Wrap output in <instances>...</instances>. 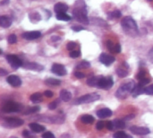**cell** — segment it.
Wrapping results in <instances>:
<instances>
[{
  "instance_id": "1",
  "label": "cell",
  "mask_w": 153,
  "mask_h": 138,
  "mask_svg": "<svg viewBox=\"0 0 153 138\" xmlns=\"http://www.w3.org/2000/svg\"><path fill=\"white\" fill-rule=\"evenodd\" d=\"M134 88H135V84L133 81L125 83L123 85H121L117 89V91L116 92V96L118 99H126L130 93L133 92Z\"/></svg>"
},
{
  "instance_id": "2",
  "label": "cell",
  "mask_w": 153,
  "mask_h": 138,
  "mask_svg": "<svg viewBox=\"0 0 153 138\" xmlns=\"http://www.w3.org/2000/svg\"><path fill=\"white\" fill-rule=\"evenodd\" d=\"M74 15L80 22H82L83 24L89 23V19L87 16V11H86V7H85L83 1L82 2V4L76 5V7L74 10Z\"/></svg>"
},
{
  "instance_id": "3",
  "label": "cell",
  "mask_w": 153,
  "mask_h": 138,
  "mask_svg": "<svg viewBox=\"0 0 153 138\" xmlns=\"http://www.w3.org/2000/svg\"><path fill=\"white\" fill-rule=\"evenodd\" d=\"M100 99V95L97 92H93V93H89V94H86V95H83V96L78 98L76 100V103H78V104L91 103V102H94Z\"/></svg>"
},
{
  "instance_id": "4",
  "label": "cell",
  "mask_w": 153,
  "mask_h": 138,
  "mask_svg": "<svg viewBox=\"0 0 153 138\" xmlns=\"http://www.w3.org/2000/svg\"><path fill=\"white\" fill-rule=\"evenodd\" d=\"M121 25H122L123 29L126 31H136L138 28L136 22L130 16L125 17L121 22Z\"/></svg>"
},
{
  "instance_id": "5",
  "label": "cell",
  "mask_w": 153,
  "mask_h": 138,
  "mask_svg": "<svg viewBox=\"0 0 153 138\" xmlns=\"http://www.w3.org/2000/svg\"><path fill=\"white\" fill-rule=\"evenodd\" d=\"M2 110L4 113L17 112V111L21 110V105L17 102H14V101H8L2 107Z\"/></svg>"
},
{
  "instance_id": "6",
  "label": "cell",
  "mask_w": 153,
  "mask_h": 138,
  "mask_svg": "<svg viewBox=\"0 0 153 138\" xmlns=\"http://www.w3.org/2000/svg\"><path fill=\"white\" fill-rule=\"evenodd\" d=\"M5 58H6L7 62L9 63V65H10L13 68H14V69H17L18 67L23 66L22 59H20L19 57H17V56H15V55H12V54L6 55Z\"/></svg>"
},
{
  "instance_id": "7",
  "label": "cell",
  "mask_w": 153,
  "mask_h": 138,
  "mask_svg": "<svg viewBox=\"0 0 153 138\" xmlns=\"http://www.w3.org/2000/svg\"><path fill=\"white\" fill-rule=\"evenodd\" d=\"M113 80L111 77H103L100 76V81H99V84H98V88H101V89H110L113 86Z\"/></svg>"
},
{
  "instance_id": "8",
  "label": "cell",
  "mask_w": 153,
  "mask_h": 138,
  "mask_svg": "<svg viewBox=\"0 0 153 138\" xmlns=\"http://www.w3.org/2000/svg\"><path fill=\"white\" fill-rule=\"evenodd\" d=\"M4 123H6V126L9 128H18L22 125H23V120L18 118H7L4 119Z\"/></svg>"
},
{
  "instance_id": "9",
  "label": "cell",
  "mask_w": 153,
  "mask_h": 138,
  "mask_svg": "<svg viewBox=\"0 0 153 138\" xmlns=\"http://www.w3.org/2000/svg\"><path fill=\"white\" fill-rule=\"evenodd\" d=\"M130 131L135 135H138V136H145V135H148L150 134L151 130L148 128H144V127H136V126H134V127H131L130 128Z\"/></svg>"
},
{
  "instance_id": "10",
  "label": "cell",
  "mask_w": 153,
  "mask_h": 138,
  "mask_svg": "<svg viewBox=\"0 0 153 138\" xmlns=\"http://www.w3.org/2000/svg\"><path fill=\"white\" fill-rule=\"evenodd\" d=\"M51 70H52V72L55 75H60V76L65 75L67 74L65 67L63 65H61V64H54L52 66Z\"/></svg>"
},
{
  "instance_id": "11",
  "label": "cell",
  "mask_w": 153,
  "mask_h": 138,
  "mask_svg": "<svg viewBox=\"0 0 153 138\" xmlns=\"http://www.w3.org/2000/svg\"><path fill=\"white\" fill-rule=\"evenodd\" d=\"M100 61L105 66H110L112 63L115 62V57L111 55H108L106 53H102L100 56Z\"/></svg>"
},
{
  "instance_id": "12",
  "label": "cell",
  "mask_w": 153,
  "mask_h": 138,
  "mask_svg": "<svg viewBox=\"0 0 153 138\" xmlns=\"http://www.w3.org/2000/svg\"><path fill=\"white\" fill-rule=\"evenodd\" d=\"M6 81L13 87H18L22 84V80L20 79V77L17 75H11L7 76Z\"/></svg>"
},
{
  "instance_id": "13",
  "label": "cell",
  "mask_w": 153,
  "mask_h": 138,
  "mask_svg": "<svg viewBox=\"0 0 153 138\" xmlns=\"http://www.w3.org/2000/svg\"><path fill=\"white\" fill-rule=\"evenodd\" d=\"M41 36V33L38 31H27V32H24L22 34V38L23 39H26L28 40H36L38 38H39Z\"/></svg>"
},
{
  "instance_id": "14",
  "label": "cell",
  "mask_w": 153,
  "mask_h": 138,
  "mask_svg": "<svg viewBox=\"0 0 153 138\" xmlns=\"http://www.w3.org/2000/svg\"><path fill=\"white\" fill-rule=\"evenodd\" d=\"M25 69H29V70H35V71H41L44 69V66H42L41 65L39 64H37V63H33V62H30V63H27L25 65L22 66Z\"/></svg>"
},
{
  "instance_id": "15",
  "label": "cell",
  "mask_w": 153,
  "mask_h": 138,
  "mask_svg": "<svg viewBox=\"0 0 153 138\" xmlns=\"http://www.w3.org/2000/svg\"><path fill=\"white\" fill-rule=\"evenodd\" d=\"M113 114L112 110L110 109H108V108H104V109H101L98 112H97V115L100 119H106V118H109L111 117Z\"/></svg>"
},
{
  "instance_id": "16",
  "label": "cell",
  "mask_w": 153,
  "mask_h": 138,
  "mask_svg": "<svg viewBox=\"0 0 153 138\" xmlns=\"http://www.w3.org/2000/svg\"><path fill=\"white\" fill-rule=\"evenodd\" d=\"M54 10L56 13H65L68 10V5L64 3H57L55 4L54 6Z\"/></svg>"
},
{
  "instance_id": "17",
  "label": "cell",
  "mask_w": 153,
  "mask_h": 138,
  "mask_svg": "<svg viewBox=\"0 0 153 138\" xmlns=\"http://www.w3.org/2000/svg\"><path fill=\"white\" fill-rule=\"evenodd\" d=\"M12 24V20L5 16V15H2L0 16V25L3 27V28H8L10 27Z\"/></svg>"
},
{
  "instance_id": "18",
  "label": "cell",
  "mask_w": 153,
  "mask_h": 138,
  "mask_svg": "<svg viewBox=\"0 0 153 138\" xmlns=\"http://www.w3.org/2000/svg\"><path fill=\"white\" fill-rule=\"evenodd\" d=\"M29 127L34 133H41V132L45 131V127H43L39 124H37V123H30L29 125Z\"/></svg>"
},
{
  "instance_id": "19",
  "label": "cell",
  "mask_w": 153,
  "mask_h": 138,
  "mask_svg": "<svg viewBox=\"0 0 153 138\" xmlns=\"http://www.w3.org/2000/svg\"><path fill=\"white\" fill-rule=\"evenodd\" d=\"M60 98L62 99V101L67 102L72 100V93L67 90H62L60 92Z\"/></svg>"
},
{
  "instance_id": "20",
  "label": "cell",
  "mask_w": 153,
  "mask_h": 138,
  "mask_svg": "<svg viewBox=\"0 0 153 138\" xmlns=\"http://www.w3.org/2000/svg\"><path fill=\"white\" fill-rule=\"evenodd\" d=\"M100 78V76H91V77L88 78L87 84L91 87H98Z\"/></svg>"
},
{
  "instance_id": "21",
  "label": "cell",
  "mask_w": 153,
  "mask_h": 138,
  "mask_svg": "<svg viewBox=\"0 0 153 138\" xmlns=\"http://www.w3.org/2000/svg\"><path fill=\"white\" fill-rule=\"evenodd\" d=\"M143 93H145V88H143V86H142L140 84H138L137 86H135L134 90L132 92V94H133V96L134 98L137 97V96H139V95H141V94H143Z\"/></svg>"
},
{
  "instance_id": "22",
  "label": "cell",
  "mask_w": 153,
  "mask_h": 138,
  "mask_svg": "<svg viewBox=\"0 0 153 138\" xmlns=\"http://www.w3.org/2000/svg\"><path fill=\"white\" fill-rule=\"evenodd\" d=\"M30 101H31L33 103H35V104L41 102V101H42V100H43V98H42V94H41V93H39V92H35V93H33L32 95H30Z\"/></svg>"
},
{
  "instance_id": "23",
  "label": "cell",
  "mask_w": 153,
  "mask_h": 138,
  "mask_svg": "<svg viewBox=\"0 0 153 138\" xmlns=\"http://www.w3.org/2000/svg\"><path fill=\"white\" fill-rule=\"evenodd\" d=\"M95 119L91 116V115H82L81 117V121L83 124H92L94 122Z\"/></svg>"
},
{
  "instance_id": "24",
  "label": "cell",
  "mask_w": 153,
  "mask_h": 138,
  "mask_svg": "<svg viewBox=\"0 0 153 138\" xmlns=\"http://www.w3.org/2000/svg\"><path fill=\"white\" fill-rule=\"evenodd\" d=\"M45 84L47 85H52V86H58L61 84V81L55 79V78H48L45 80Z\"/></svg>"
},
{
  "instance_id": "25",
  "label": "cell",
  "mask_w": 153,
  "mask_h": 138,
  "mask_svg": "<svg viewBox=\"0 0 153 138\" xmlns=\"http://www.w3.org/2000/svg\"><path fill=\"white\" fill-rule=\"evenodd\" d=\"M114 123V128H117V129H123L126 128V124H125V121L122 120V119H115V121L113 122Z\"/></svg>"
},
{
  "instance_id": "26",
  "label": "cell",
  "mask_w": 153,
  "mask_h": 138,
  "mask_svg": "<svg viewBox=\"0 0 153 138\" xmlns=\"http://www.w3.org/2000/svg\"><path fill=\"white\" fill-rule=\"evenodd\" d=\"M40 110V108L39 106H34V107H31V108H29L28 110H26L23 114L24 115H30V114H35L37 112H39Z\"/></svg>"
},
{
  "instance_id": "27",
  "label": "cell",
  "mask_w": 153,
  "mask_h": 138,
  "mask_svg": "<svg viewBox=\"0 0 153 138\" xmlns=\"http://www.w3.org/2000/svg\"><path fill=\"white\" fill-rule=\"evenodd\" d=\"M29 17H30V21L32 22H39L41 20L40 14L39 13H36V12L35 13H30Z\"/></svg>"
},
{
  "instance_id": "28",
  "label": "cell",
  "mask_w": 153,
  "mask_h": 138,
  "mask_svg": "<svg viewBox=\"0 0 153 138\" xmlns=\"http://www.w3.org/2000/svg\"><path fill=\"white\" fill-rule=\"evenodd\" d=\"M56 19L60 20V21L68 22V21L71 20V17L68 14H66L65 13H56Z\"/></svg>"
},
{
  "instance_id": "29",
  "label": "cell",
  "mask_w": 153,
  "mask_h": 138,
  "mask_svg": "<svg viewBox=\"0 0 153 138\" xmlns=\"http://www.w3.org/2000/svg\"><path fill=\"white\" fill-rule=\"evenodd\" d=\"M117 74L118 75V76L119 77H121V78H124V77H126V76H127V75H128V71L126 70V69H125V68H121V67H119V68H117Z\"/></svg>"
},
{
  "instance_id": "30",
  "label": "cell",
  "mask_w": 153,
  "mask_h": 138,
  "mask_svg": "<svg viewBox=\"0 0 153 138\" xmlns=\"http://www.w3.org/2000/svg\"><path fill=\"white\" fill-rule=\"evenodd\" d=\"M114 138H133L131 136H128V135H126L125 132H123V131H119V132H117V133H116L115 135H114Z\"/></svg>"
},
{
  "instance_id": "31",
  "label": "cell",
  "mask_w": 153,
  "mask_h": 138,
  "mask_svg": "<svg viewBox=\"0 0 153 138\" xmlns=\"http://www.w3.org/2000/svg\"><path fill=\"white\" fill-rule=\"evenodd\" d=\"M91 66V64L90 62L86 61V60H82L80 62V64L77 66V68H88Z\"/></svg>"
},
{
  "instance_id": "32",
  "label": "cell",
  "mask_w": 153,
  "mask_h": 138,
  "mask_svg": "<svg viewBox=\"0 0 153 138\" xmlns=\"http://www.w3.org/2000/svg\"><path fill=\"white\" fill-rule=\"evenodd\" d=\"M109 16H110L111 18H120V17L122 16V13H121L120 11L116 10V11L111 12V13H109Z\"/></svg>"
},
{
  "instance_id": "33",
  "label": "cell",
  "mask_w": 153,
  "mask_h": 138,
  "mask_svg": "<svg viewBox=\"0 0 153 138\" xmlns=\"http://www.w3.org/2000/svg\"><path fill=\"white\" fill-rule=\"evenodd\" d=\"M69 56L72 57V58H77L81 56V52L79 50H72L69 54Z\"/></svg>"
},
{
  "instance_id": "34",
  "label": "cell",
  "mask_w": 153,
  "mask_h": 138,
  "mask_svg": "<svg viewBox=\"0 0 153 138\" xmlns=\"http://www.w3.org/2000/svg\"><path fill=\"white\" fill-rule=\"evenodd\" d=\"M16 41H17V38H16V36L14 34L9 35V37H8V42L10 44H14V43H16Z\"/></svg>"
},
{
  "instance_id": "35",
  "label": "cell",
  "mask_w": 153,
  "mask_h": 138,
  "mask_svg": "<svg viewBox=\"0 0 153 138\" xmlns=\"http://www.w3.org/2000/svg\"><path fill=\"white\" fill-rule=\"evenodd\" d=\"M76 46H77V44H76L75 42L71 41V42H69V43L67 44L66 48H67V49H68V50H74V49L76 48Z\"/></svg>"
},
{
  "instance_id": "36",
  "label": "cell",
  "mask_w": 153,
  "mask_h": 138,
  "mask_svg": "<svg viewBox=\"0 0 153 138\" xmlns=\"http://www.w3.org/2000/svg\"><path fill=\"white\" fill-rule=\"evenodd\" d=\"M145 75H146V73H145L143 70H142L141 72H139V73L137 74L136 77H137V79H138L139 81H141V80H143V79L146 78V77H145Z\"/></svg>"
},
{
  "instance_id": "37",
  "label": "cell",
  "mask_w": 153,
  "mask_h": 138,
  "mask_svg": "<svg viewBox=\"0 0 153 138\" xmlns=\"http://www.w3.org/2000/svg\"><path fill=\"white\" fill-rule=\"evenodd\" d=\"M145 93L148 95H153V84L145 88Z\"/></svg>"
},
{
  "instance_id": "38",
  "label": "cell",
  "mask_w": 153,
  "mask_h": 138,
  "mask_svg": "<svg viewBox=\"0 0 153 138\" xmlns=\"http://www.w3.org/2000/svg\"><path fill=\"white\" fill-rule=\"evenodd\" d=\"M105 127H106V124L103 121H99L96 125V128L98 130H102Z\"/></svg>"
},
{
  "instance_id": "39",
  "label": "cell",
  "mask_w": 153,
  "mask_h": 138,
  "mask_svg": "<svg viewBox=\"0 0 153 138\" xmlns=\"http://www.w3.org/2000/svg\"><path fill=\"white\" fill-rule=\"evenodd\" d=\"M57 101H53V102H50L49 104H48V109L50 110H56V107H57Z\"/></svg>"
},
{
  "instance_id": "40",
  "label": "cell",
  "mask_w": 153,
  "mask_h": 138,
  "mask_svg": "<svg viewBox=\"0 0 153 138\" xmlns=\"http://www.w3.org/2000/svg\"><path fill=\"white\" fill-rule=\"evenodd\" d=\"M150 82H151V80H150L149 78H144V79H143V80H141V81H140L139 84H140V85H142V86H145L146 84H150Z\"/></svg>"
},
{
  "instance_id": "41",
  "label": "cell",
  "mask_w": 153,
  "mask_h": 138,
  "mask_svg": "<svg viewBox=\"0 0 153 138\" xmlns=\"http://www.w3.org/2000/svg\"><path fill=\"white\" fill-rule=\"evenodd\" d=\"M106 128L108 129V130H113L114 129V123L113 122H111V121H108L107 123H106Z\"/></svg>"
},
{
  "instance_id": "42",
  "label": "cell",
  "mask_w": 153,
  "mask_h": 138,
  "mask_svg": "<svg viewBox=\"0 0 153 138\" xmlns=\"http://www.w3.org/2000/svg\"><path fill=\"white\" fill-rule=\"evenodd\" d=\"M42 138H56L51 132H46L42 135Z\"/></svg>"
},
{
  "instance_id": "43",
  "label": "cell",
  "mask_w": 153,
  "mask_h": 138,
  "mask_svg": "<svg viewBox=\"0 0 153 138\" xmlns=\"http://www.w3.org/2000/svg\"><path fill=\"white\" fill-rule=\"evenodd\" d=\"M74 75H75V77L78 78V79H82V78H84V76H85V75H84L83 73H81V72H75V73H74Z\"/></svg>"
},
{
  "instance_id": "44",
  "label": "cell",
  "mask_w": 153,
  "mask_h": 138,
  "mask_svg": "<svg viewBox=\"0 0 153 138\" xmlns=\"http://www.w3.org/2000/svg\"><path fill=\"white\" fill-rule=\"evenodd\" d=\"M121 52V46L119 44H117L114 47V53H120Z\"/></svg>"
},
{
  "instance_id": "45",
  "label": "cell",
  "mask_w": 153,
  "mask_h": 138,
  "mask_svg": "<svg viewBox=\"0 0 153 138\" xmlns=\"http://www.w3.org/2000/svg\"><path fill=\"white\" fill-rule=\"evenodd\" d=\"M44 95H45L46 97H48V98H51V97L53 96V92H52L51 91L48 90V91H45V92H44Z\"/></svg>"
},
{
  "instance_id": "46",
  "label": "cell",
  "mask_w": 153,
  "mask_h": 138,
  "mask_svg": "<svg viewBox=\"0 0 153 138\" xmlns=\"http://www.w3.org/2000/svg\"><path fill=\"white\" fill-rule=\"evenodd\" d=\"M72 30L74 31H83V28L81 27V26H73Z\"/></svg>"
},
{
  "instance_id": "47",
  "label": "cell",
  "mask_w": 153,
  "mask_h": 138,
  "mask_svg": "<svg viewBox=\"0 0 153 138\" xmlns=\"http://www.w3.org/2000/svg\"><path fill=\"white\" fill-rule=\"evenodd\" d=\"M22 134H23V137H30V133L28 130H24V131L22 132Z\"/></svg>"
},
{
  "instance_id": "48",
  "label": "cell",
  "mask_w": 153,
  "mask_h": 138,
  "mask_svg": "<svg viewBox=\"0 0 153 138\" xmlns=\"http://www.w3.org/2000/svg\"><path fill=\"white\" fill-rule=\"evenodd\" d=\"M4 75H7V72H5L3 68H1V69H0V75H1V76H4Z\"/></svg>"
},
{
  "instance_id": "49",
  "label": "cell",
  "mask_w": 153,
  "mask_h": 138,
  "mask_svg": "<svg viewBox=\"0 0 153 138\" xmlns=\"http://www.w3.org/2000/svg\"><path fill=\"white\" fill-rule=\"evenodd\" d=\"M51 40H52L53 41H56V40H60V37H58V36H53V37L51 38Z\"/></svg>"
},
{
  "instance_id": "50",
  "label": "cell",
  "mask_w": 153,
  "mask_h": 138,
  "mask_svg": "<svg viewBox=\"0 0 153 138\" xmlns=\"http://www.w3.org/2000/svg\"><path fill=\"white\" fill-rule=\"evenodd\" d=\"M9 2H10V0H2V1H1V4H2V5H5V4H7Z\"/></svg>"
},
{
  "instance_id": "51",
  "label": "cell",
  "mask_w": 153,
  "mask_h": 138,
  "mask_svg": "<svg viewBox=\"0 0 153 138\" xmlns=\"http://www.w3.org/2000/svg\"><path fill=\"white\" fill-rule=\"evenodd\" d=\"M148 1H152V0H148Z\"/></svg>"
}]
</instances>
